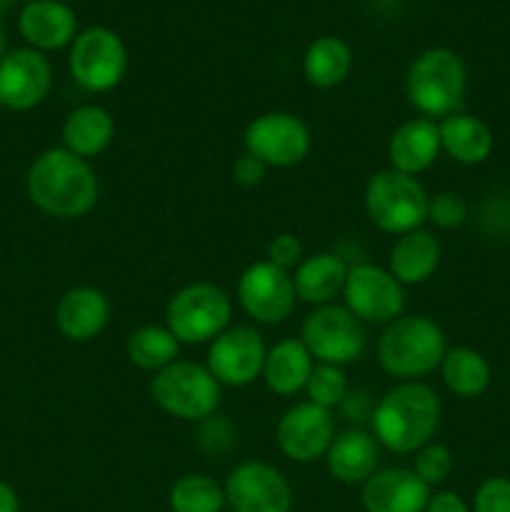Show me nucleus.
<instances>
[{
  "instance_id": "42",
  "label": "nucleus",
  "mask_w": 510,
  "mask_h": 512,
  "mask_svg": "<svg viewBox=\"0 0 510 512\" xmlns=\"http://www.w3.org/2000/svg\"><path fill=\"white\" fill-rule=\"evenodd\" d=\"M3 110H5V105H3V100H0V113H3Z\"/></svg>"
},
{
  "instance_id": "29",
  "label": "nucleus",
  "mask_w": 510,
  "mask_h": 512,
  "mask_svg": "<svg viewBox=\"0 0 510 512\" xmlns=\"http://www.w3.org/2000/svg\"><path fill=\"white\" fill-rule=\"evenodd\" d=\"M125 353H128V360L135 368L160 373V370L178 360L180 343L170 333L168 325H143L135 333H130L128 343H125Z\"/></svg>"
},
{
  "instance_id": "39",
  "label": "nucleus",
  "mask_w": 510,
  "mask_h": 512,
  "mask_svg": "<svg viewBox=\"0 0 510 512\" xmlns=\"http://www.w3.org/2000/svg\"><path fill=\"white\" fill-rule=\"evenodd\" d=\"M0 512H20V500L5 480H0Z\"/></svg>"
},
{
  "instance_id": "25",
  "label": "nucleus",
  "mask_w": 510,
  "mask_h": 512,
  "mask_svg": "<svg viewBox=\"0 0 510 512\" xmlns=\"http://www.w3.org/2000/svg\"><path fill=\"white\" fill-rule=\"evenodd\" d=\"M313 368L315 360L303 345V340L285 338L280 343H275L268 350V355H265L263 380L268 385V390H273L275 395L290 398V395L305 390Z\"/></svg>"
},
{
  "instance_id": "24",
  "label": "nucleus",
  "mask_w": 510,
  "mask_h": 512,
  "mask_svg": "<svg viewBox=\"0 0 510 512\" xmlns=\"http://www.w3.org/2000/svg\"><path fill=\"white\" fill-rule=\"evenodd\" d=\"M440 150L460 165H480L490 158L495 148L493 130L470 113H453L438 120Z\"/></svg>"
},
{
  "instance_id": "11",
  "label": "nucleus",
  "mask_w": 510,
  "mask_h": 512,
  "mask_svg": "<svg viewBox=\"0 0 510 512\" xmlns=\"http://www.w3.org/2000/svg\"><path fill=\"white\" fill-rule=\"evenodd\" d=\"M345 308L370 325H388L405 310V290L390 270L373 263H358L348 268L343 285Z\"/></svg>"
},
{
  "instance_id": "13",
  "label": "nucleus",
  "mask_w": 510,
  "mask_h": 512,
  "mask_svg": "<svg viewBox=\"0 0 510 512\" xmlns=\"http://www.w3.org/2000/svg\"><path fill=\"white\" fill-rule=\"evenodd\" d=\"M265 355H268V348L263 343V335L250 325H235V328L223 330L210 343L205 368L220 385L248 388L255 380L263 378Z\"/></svg>"
},
{
  "instance_id": "9",
  "label": "nucleus",
  "mask_w": 510,
  "mask_h": 512,
  "mask_svg": "<svg viewBox=\"0 0 510 512\" xmlns=\"http://www.w3.org/2000/svg\"><path fill=\"white\" fill-rule=\"evenodd\" d=\"M300 340L315 363L348 365L360 360L368 348V330L345 305H320L300 328Z\"/></svg>"
},
{
  "instance_id": "26",
  "label": "nucleus",
  "mask_w": 510,
  "mask_h": 512,
  "mask_svg": "<svg viewBox=\"0 0 510 512\" xmlns=\"http://www.w3.org/2000/svg\"><path fill=\"white\" fill-rule=\"evenodd\" d=\"M115 138V120L100 105H80L63 123V148L78 158H95L105 153Z\"/></svg>"
},
{
  "instance_id": "21",
  "label": "nucleus",
  "mask_w": 510,
  "mask_h": 512,
  "mask_svg": "<svg viewBox=\"0 0 510 512\" xmlns=\"http://www.w3.org/2000/svg\"><path fill=\"white\" fill-rule=\"evenodd\" d=\"M330 475L343 485H363L370 475L378 473L380 443L373 433L360 428H350L335 435L325 453Z\"/></svg>"
},
{
  "instance_id": "14",
  "label": "nucleus",
  "mask_w": 510,
  "mask_h": 512,
  "mask_svg": "<svg viewBox=\"0 0 510 512\" xmlns=\"http://www.w3.org/2000/svg\"><path fill=\"white\" fill-rule=\"evenodd\" d=\"M333 440V410L320 408L310 400L285 410L275 425V443L280 453L295 463H315L318 458H325Z\"/></svg>"
},
{
  "instance_id": "18",
  "label": "nucleus",
  "mask_w": 510,
  "mask_h": 512,
  "mask_svg": "<svg viewBox=\"0 0 510 512\" xmlns=\"http://www.w3.org/2000/svg\"><path fill=\"white\" fill-rule=\"evenodd\" d=\"M18 30L30 48L50 53L73 45L78 38V15L63 0H35L20 10Z\"/></svg>"
},
{
  "instance_id": "38",
  "label": "nucleus",
  "mask_w": 510,
  "mask_h": 512,
  "mask_svg": "<svg viewBox=\"0 0 510 512\" xmlns=\"http://www.w3.org/2000/svg\"><path fill=\"white\" fill-rule=\"evenodd\" d=\"M425 512H473L468 508L463 498L453 490H443V493L430 495L428 505H425Z\"/></svg>"
},
{
  "instance_id": "2",
  "label": "nucleus",
  "mask_w": 510,
  "mask_h": 512,
  "mask_svg": "<svg viewBox=\"0 0 510 512\" xmlns=\"http://www.w3.org/2000/svg\"><path fill=\"white\" fill-rule=\"evenodd\" d=\"M370 425L375 440L390 453H418L438 433V393L420 380H403L378 400Z\"/></svg>"
},
{
  "instance_id": "7",
  "label": "nucleus",
  "mask_w": 510,
  "mask_h": 512,
  "mask_svg": "<svg viewBox=\"0 0 510 512\" xmlns=\"http://www.w3.org/2000/svg\"><path fill=\"white\" fill-rule=\"evenodd\" d=\"M233 303L228 293L213 283H190L170 298L165 325L180 345L213 343L228 330Z\"/></svg>"
},
{
  "instance_id": "41",
  "label": "nucleus",
  "mask_w": 510,
  "mask_h": 512,
  "mask_svg": "<svg viewBox=\"0 0 510 512\" xmlns=\"http://www.w3.org/2000/svg\"><path fill=\"white\" fill-rule=\"evenodd\" d=\"M13 3L15 0H0V13H5V10H8Z\"/></svg>"
},
{
  "instance_id": "4",
  "label": "nucleus",
  "mask_w": 510,
  "mask_h": 512,
  "mask_svg": "<svg viewBox=\"0 0 510 512\" xmlns=\"http://www.w3.org/2000/svg\"><path fill=\"white\" fill-rule=\"evenodd\" d=\"M468 90V70L463 58L448 48H430L410 63L405 75V95L423 118L443 120L460 113Z\"/></svg>"
},
{
  "instance_id": "19",
  "label": "nucleus",
  "mask_w": 510,
  "mask_h": 512,
  "mask_svg": "<svg viewBox=\"0 0 510 512\" xmlns=\"http://www.w3.org/2000/svg\"><path fill=\"white\" fill-rule=\"evenodd\" d=\"M110 320V300L103 290L78 285L60 298L55 308V325L60 335L73 343H88L98 338Z\"/></svg>"
},
{
  "instance_id": "37",
  "label": "nucleus",
  "mask_w": 510,
  "mask_h": 512,
  "mask_svg": "<svg viewBox=\"0 0 510 512\" xmlns=\"http://www.w3.org/2000/svg\"><path fill=\"white\" fill-rule=\"evenodd\" d=\"M265 173H268V165L250 153H243L233 163V180L243 188H255V185L263 183Z\"/></svg>"
},
{
  "instance_id": "40",
  "label": "nucleus",
  "mask_w": 510,
  "mask_h": 512,
  "mask_svg": "<svg viewBox=\"0 0 510 512\" xmlns=\"http://www.w3.org/2000/svg\"><path fill=\"white\" fill-rule=\"evenodd\" d=\"M3 55H5V33L3 28H0V60H3Z\"/></svg>"
},
{
  "instance_id": "43",
  "label": "nucleus",
  "mask_w": 510,
  "mask_h": 512,
  "mask_svg": "<svg viewBox=\"0 0 510 512\" xmlns=\"http://www.w3.org/2000/svg\"><path fill=\"white\" fill-rule=\"evenodd\" d=\"M28 3H35V0H28Z\"/></svg>"
},
{
  "instance_id": "28",
  "label": "nucleus",
  "mask_w": 510,
  "mask_h": 512,
  "mask_svg": "<svg viewBox=\"0 0 510 512\" xmlns=\"http://www.w3.org/2000/svg\"><path fill=\"white\" fill-rule=\"evenodd\" d=\"M440 375L450 393H455L458 398H478L488 390L493 370L483 353L460 345V348L445 353L443 363H440Z\"/></svg>"
},
{
  "instance_id": "20",
  "label": "nucleus",
  "mask_w": 510,
  "mask_h": 512,
  "mask_svg": "<svg viewBox=\"0 0 510 512\" xmlns=\"http://www.w3.org/2000/svg\"><path fill=\"white\" fill-rule=\"evenodd\" d=\"M440 155L438 123L430 118H410L393 130L388 140L390 168L405 175L425 173Z\"/></svg>"
},
{
  "instance_id": "34",
  "label": "nucleus",
  "mask_w": 510,
  "mask_h": 512,
  "mask_svg": "<svg viewBox=\"0 0 510 512\" xmlns=\"http://www.w3.org/2000/svg\"><path fill=\"white\" fill-rule=\"evenodd\" d=\"M235 428L220 415H210V418L198 423V445L205 453H225L235 445Z\"/></svg>"
},
{
  "instance_id": "22",
  "label": "nucleus",
  "mask_w": 510,
  "mask_h": 512,
  "mask_svg": "<svg viewBox=\"0 0 510 512\" xmlns=\"http://www.w3.org/2000/svg\"><path fill=\"white\" fill-rule=\"evenodd\" d=\"M443 258V245L430 230H413V233L398 235L390 248L388 270L395 275L400 285H420L433 278Z\"/></svg>"
},
{
  "instance_id": "36",
  "label": "nucleus",
  "mask_w": 510,
  "mask_h": 512,
  "mask_svg": "<svg viewBox=\"0 0 510 512\" xmlns=\"http://www.w3.org/2000/svg\"><path fill=\"white\" fill-rule=\"evenodd\" d=\"M300 260H303V245L293 233H280L268 243V263L290 273L293 268H298Z\"/></svg>"
},
{
  "instance_id": "10",
  "label": "nucleus",
  "mask_w": 510,
  "mask_h": 512,
  "mask_svg": "<svg viewBox=\"0 0 510 512\" xmlns=\"http://www.w3.org/2000/svg\"><path fill=\"white\" fill-rule=\"evenodd\" d=\"M245 153L263 160L268 168H293L310 153V128L293 113H263L245 125Z\"/></svg>"
},
{
  "instance_id": "17",
  "label": "nucleus",
  "mask_w": 510,
  "mask_h": 512,
  "mask_svg": "<svg viewBox=\"0 0 510 512\" xmlns=\"http://www.w3.org/2000/svg\"><path fill=\"white\" fill-rule=\"evenodd\" d=\"M433 490L408 468H385L370 475L360 490L365 512H425Z\"/></svg>"
},
{
  "instance_id": "35",
  "label": "nucleus",
  "mask_w": 510,
  "mask_h": 512,
  "mask_svg": "<svg viewBox=\"0 0 510 512\" xmlns=\"http://www.w3.org/2000/svg\"><path fill=\"white\" fill-rule=\"evenodd\" d=\"M473 512H510V478H485L475 490Z\"/></svg>"
},
{
  "instance_id": "30",
  "label": "nucleus",
  "mask_w": 510,
  "mask_h": 512,
  "mask_svg": "<svg viewBox=\"0 0 510 512\" xmlns=\"http://www.w3.org/2000/svg\"><path fill=\"white\" fill-rule=\"evenodd\" d=\"M168 505L173 512H223L228 500L223 485L203 473H190L175 480Z\"/></svg>"
},
{
  "instance_id": "3",
  "label": "nucleus",
  "mask_w": 510,
  "mask_h": 512,
  "mask_svg": "<svg viewBox=\"0 0 510 512\" xmlns=\"http://www.w3.org/2000/svg\"><path fill=\"white\" fill-rule=\"evenodd\" d=\"M448 345L445 333L428 315H400L378 338V363L388 375L418 380L440 368Z\"/></svg>"
},
{
  "instance_id": "12",
  "label": "nucleus",
  "mask_w": 510,
  "mask_h": 512,
  "mask_svg": "<svg viewBox=\"0 0 510 512\" xmlns=\"http://www.w3.org/2000/svg\"><path fill=\"white\" fill-rule=\"evenodd\" d=\"M238 300L245 315H250L255 323H285L293 315L298 300L293 275L268 260L248 265L238 280Z\"/></svg>"
},
{
  "instance_id": "1",
  "label": "nucleus",
  "mask_w": 510,
  "mask_h": 512,
  "mask_svg": "<svg viewBox=\"0 0 510 512\" xmlns=\"http://www.w3.org/2000/svg\"><path fill=\"white\" fill-rule=\"evenodd\" d=\"M30 203L50 218L75 220L98 205L100 183L93 165L65 148H50L33 160L28 170Z\"/></svg>"
},
{
  "instance_id": "31",
  "label": "nucleus",
  "mask_w": 510,
  "mask_h": 512,
  "mask_svg": "<svg viewBox=\"0 0 510 512\" xmlns=\"http://www.w3.org/2000/svg\"><path fill=\"white\" fill-rule=\"evenodd\" d=\"M305 393H308L310 403L333 410L335 405H343V400L348 398V378H345L340 365L315 363L308 385H305Z\"/></svg>"
},
{
  "instance_id": "23",
  "label": "nucleus",
  "mask_w": 510,
  "mask_h": 512,
  "mask_svg": "<svg viewBox=\"0 0 510 512\" xmlns=\"http://www.w3.org/2000/svg\"><path fill=\"white\" fill-rule=\"evenodd\" d=\"M345 278H348V263L338 253H315L300 260L293 273L295 295L303 303L330 305L338 295H343Z\"/></svg>"
},
{
  "instance_id": "6",
  "label": "nucleus",
  "mask_w": 510,
  "mask_h": 512,
  "mask_svg": "<svg viewBox=\"0 0 510 512\" xmlns=\"http://www.w3.org/2000/svg\"><path fill=\"white\" fill-rule=\"evenodd\" d=\"M428 200L430 195L418 178L385 168L368 180L363 203L375 228L390 235H405L428 220Z\"/></svg>"
},
{
  "instance_id": "33",
  "label": "nucleus",
  "mask_w": 510,
  "mask_h": 512,
  "mask_svg": "<svg viewBox=\"0 0 510 512\" xmlns=\"http://www.w3.org/2000/svg\"><path fill=\"white\" fill-rule=\"evenodd\" d=\"M428 220L440 230H455L468 220V205L458 193L445 190L428 200Z\"/></svg>"
},
{
  "instance_id": "32",
  "label": "nucleus",
  "mask_w": 510,
  "mask_h": 512,
  "mask_svg": "<svg viewBox=\"0 0 510 512\" xmlns=\"http://www.w3.org/2000/svg\"><path fill=\"white\" fill-rule=\"evenodd\" d=\"M413 473L418 475L430 490H433L435 485H443L445 480L450 478V473H453V453H450L448 445L433 443V440H430L428 445H423V448L415 453Z\"/></svg>"
},
{
  "instance_id": "8",
  "label": "nucleus",
  "mask_w": 510,
  "mask_h": 512,
  "mask_svg": "<svg viewBox=\"0 0 510 512\" xmlns=\"http://www.w3.org/2000/svg\"><path fill=\"white\" fill-rule=\"evenodd\" d=\"M68 68L75 83L88 93H110L128 70V48L115 30L95 25L80 30L70 45Z\"/></svg>"
},
{
  "instance_id": "5",
  "label": "nucleus",
  "mask_w": 510,
  "mask_h": 512,
  "mask_svg": "<svg viewBox=\"0 0 510 512\" xmlns=\"http://www.w3.org/2000/svg\"><path fill=\"white\" fill-rule=\"evenodd\" d=\"M150 398L163 413L188 423H200L218 410L223 385L205 365L175 360L150 380Z\"/></svg>"
},
{
  "instance_id": "27",
  "label": "nucleus",
  "mask_w": 510,
  "mask_h": 512,
  "mask_svg": "<svg viewBox=\"0 0 510 512\" xmlns=\"http://www.w3.org/2000/svg\"><path fill=\"white\" fill-rule=\"evenodd\" d=\"M353 70V50L338 35H320L303 55V75L310 85L330 90L345 83Z\"/></svg>"
},
{
  "instance_id": "16",
  "label": "nucleus",
  "mask_w": 510,
  "mask_h": 512,
  "mask_svg": "<svg viewBox=\"0 0 510 512\" xmlns=\"http://www.w3.org/2000/svg\"><path fill=\"white\" fill-rule=\"evenodd\" d=\"M53 88V65L33 48L8 50L0 60V100L8 110L25 113L43 103Z\"/></svg>"
},
{
  "instance_id": "15",
  "label": "nucleus",
  "mask_w": 510,
  "mask_h": 512,
  "mask_svg": "<svg viewBox=\"0 0 510 512\" xmlns=\"http://www.w3.org/2000/svg\"><path fill=\"white\" fill-rule=\"evenodd\" d=\"M223 488L233 512H293V488L285 475L260 460L238 465Z\"/></svg>"
}]
</instances>
